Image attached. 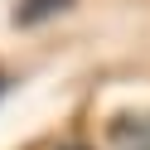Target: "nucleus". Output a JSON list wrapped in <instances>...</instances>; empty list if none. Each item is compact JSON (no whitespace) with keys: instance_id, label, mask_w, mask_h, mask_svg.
Masks as SVG:
<instances>
[{"instance_id":"2","label":"nucleus","mask_w":150,"mask_h":150,"mask_svg":"<svg viewBox=\"0 0 150 150\" xmlns=\"http://www.w3.org/2000/svg\"><path fill=\"white\" fill-rule=\"evenodd\" d=\"M73 0H20L15 5V24H39V20H49V15H63Z\"/></svg>"},{"instance_id":"3","label":"nucleus","mask_w":150,"mask_h":150,"mask_svg":"<svg viewBox=\"0 0 150 150\" xmlns=\"http://www.w3.org/2000/svg\"><path fill=\"white\" fill-rule=\"evenodd\" d=\"M0 92H5V78H0Z\"/></svg>"},{"instance_id":"1","label":"nucleus","mask_w":150,"mask_h":150,"mask_svg":"<svg viewBox=\"0 0 150 150\" xmlns=\"http://www.w3.org/2000/svg\"><path fill=\"white\" fill-rule=\"evenodd\" d=\"M111 150H150V111H121L107 121Z\"/></svg>"}]
</instances>
